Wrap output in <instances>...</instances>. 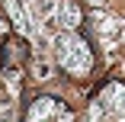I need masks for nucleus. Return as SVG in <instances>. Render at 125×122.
<instances>
[{
  "label": "nucleus",
  "mask_w": 125,
  "mask_h": 122,
  "mask_svg": "<svg viewBox=\"0 0 125 122\" xmlns=\"http://www.w3.org/2000/svg\"><path fill=\"white\" fill-rule=\"evenodd\" d=\"M87 3H93V7H99V3H106V0H87Z\"/></svg>",
  "instance_id": "obj_6"
},
{
  "label": "nucleus",
  "mask_w": 125,
  "mask_h": 122,
  "mask_svg": "<svg viewBox=\"0 0 125 122\" xmlns=\"http://www.w3.org/2000/svg\"><path fill=\"white\" fill-rule=\"evenodd\" d=\"M3 32H7V22H3V19H0V35H3Z\"/></svg>",
  "instance_id": "obj_5"
},
{
  "label": "nucleus",
  "mask_w": 125,
  "mask_h": 122,
  "mask_svg": "<svg viewBox=\"0 0 125 122\" xmlns=\"http://www.w3.org/2000/svg\"><path fill=\"white\" fill-rule=\"evenodd\" d=\"M93 119H125V84H103Z\"/></svg>",
  "instance_id": "obj_2"
},
{
  "label": "nucleus",
  "mask_w": 125,
  "mask_h": 122,
  "mask_svg": "<svg viewBox=\"0 0 125 122\" xmlns=\"http://www.w3.org/2000/svg\"><path fill=\"white\" fill-rule=\"evenodd\" d=\"M26 119H71V109L55 96H39L35 103H29Z\"/></svg>",
  "instance_id": "obj_3"
},
{
  "label": "nucleus",
  "mask_w": 125,
  "mask_h": 122,
  "mask_svg": "<svg viewBox=\"0 0 125 122\" xmlns=\"http://www.w3.org/2000/svg\"><path fill=\"white\" fill-rule=\"evenodd\" d=\"M26 52H29V48H26V42H22V39H10V42H3V52H0V58H3L7 67H16L22 58H26Z\"/></svg>",
  "instance_id": "obj_4"
},
{
  "label": "nucleus",
  "mask_w": 125,
  "mask_h": 122,
  "mask_svg": "<svg viewBox=\"0 0 125 122\" xmlns=\"http://www.w3.org/2000/svg\"><path fill=\"white\" fill-rule=\"evenodd\" d=\"M55 55H58V64L74 77H87L90 67H93V52L80 35H58L55 39Z\"/></svg>",
  "instance_id": "obj_1"
}]
</instances>
